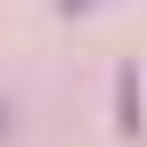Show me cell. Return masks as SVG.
Segmentation results:
<instances>
[{
	"instance_id": "cell-2",
	"label": "cell",
	"mask_w": 147,
	"mask_h": 147,
	"mask_svg": "<svg viewBox=\"0 0 147 147\" xmlns=\"http://www.w3.org/2000/svg\"><path fill=\"white\" fill-rule=\"evenodd\" d=\"M57 8H65V16H82V8H98V0H57Z\"/></svg>"
},
{
	"instance_id": "cell-1",
	"label": "cell",
	"mask_w": 147,
	"mask_h": 147,
	"mask_svg": "<svg viewBox=\"0 0 147 147\" xmlns=\"http://www.w3.org/2000/svg\"><path fill=\"white\" fill-rule=\"evenodd\" d=\"M115 106H123V131H139V82H131V74L115 82Z\"/></svg>"
}]
</instances>
